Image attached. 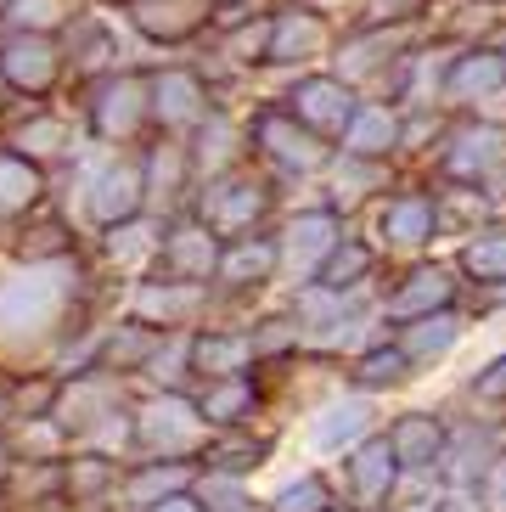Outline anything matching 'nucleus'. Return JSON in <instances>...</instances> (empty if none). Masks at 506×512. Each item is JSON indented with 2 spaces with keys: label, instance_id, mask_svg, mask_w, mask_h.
Wrapping results in <instances>:
<instances>
[{
  "label": "nucleus",
  "instance_id": "obj_1",
  "mask_svg": "<svg viewBox=\"0 0 506 512\" xmlns=\"http://www.w3.org/2000/svg\"><path fill=\"white\" fill-rule=\"evenodd\" d=\"M79 265L74 254L23 265L17 276L0 282V349L6 355H34L68 338L79 321Z\"/></svg>",
  "mask_w": 506,
  "mask_h": 512
},
{
  "label": "nucleus",
  "instance_id": "obj_2",
  "mask_svg": "<svg viewBox=\"0 0 506 512\" xmlns=\"http://www.w3.org/2000/svg\"><path fill=\"white\" fill-rule=\"evenodd\" d=\"M214 428L203 422L197 400L186 389L152 394L147 406H135V451L141 456H175V462H197Z\"/></svg>",
  "mask_w": 506,
  "mask_h": 512
},
{
  "label": "nucleus",
  "instance_id": "obj_3",
  "mask_svg": "<svg viewBox=\"0 0 506 512\" xmlns=\"http://www.w3.org/2000/svg\"><path fill=\"white\" fill-rule=\"evenodd\" d=\"M276 209V192H270L265 175H253L248 164L225 169V175H214V181L197 186V220L203 226H214L220 237H248L265 214Z\"/></svg>",
  "mask_w": 506,
  "mask_h": 512
},
{
  "label": "nucleus",
  "instance_id": "obj_4",
  "mask_svg": "<svg viewBox=\"0 0 506 512\" xmlns=\"http://www.w3.org/2000/svg\"><path fill=\"white\" fill-rule=\"evenodd\" d=\"M85 214L102 231L147 214V152H119V158L85 169Z\"/></svg>",
  "mask_w": 506,
  "mask_h": 512
},
{
  "label": "nucleus",
  "instance_id": "obj_5",
  "mask_svg": "<svg viewBox=\"0 0 506 512\" xmlns=\"http://www.w3.org/2000/svg\"><path fill=\"white\" fill-rule=\"evenodd\" d=\"M152 124V85L141 74H102L90 91V136L107 147H130Z\"/></svg>",
  "mask_w": 506,
  "mask_h": 512
},
{
  "label": "nucleus",
  "instance_id": "obj_6",
  "mask_svg": "<svg viewBox=\"0 0 506 512\" xmlns=\"http://www.w3.org/2000/svg\"><path fill=\"white\" fill-rule=\"evenodd\" d=\"M253 147L265 152L270 169H282V175H293V181L321 175V169L332 164L327 136H315L310 124H298L287 107H270V113H259V119H253Z\"/></svg>",
  "mask_w": 506,
  "mask_h": 512
},
{
  "label": "nucleus",
  "instance_id": "obj_7",
  "mask_svg": "<svg viewBox=\"0 0 506 512\" xmlns=\"http://www.w3.org/2000/svg\"><path fill=\"white\" fill-rule=\"evenodd\" d=\"M366 434H377V394L355 389V394H332L310 411V428H304V445L310 456H343L355 451Z\"/></svg>",
  "mask_w": 506,
  "mask_h": 512
},
{
  "label": "nucleus",
  "instance_id": "obj_8",
  "mask_svg": "<svg viewBox=\"0 0 506 512\" xmlns=\"http://www.w3.org/2000/svg\"><path fill=\"white\" fill-rule=\"evenodd\" d=\"M445 181L462 186H495L506 175V130L501 124H456L439 147Z\"/></svg>",
  "mask_w": 506,
  "mask_h": 512
},
{
  "label": "nucleus",
  "instance_id": "obj_9",
  "mask_svg": "<svg viewBox=\"0 0 506 512\" xmlns=\"http://www.w3.org/2000/svg\"><path fill=\"white\" fill-rule=\"evenodd\" d=\"M68 68V51H62L57 34L40 29H12V40H0V74L17 96H45Z\"/></svg>",
  "mask_w": 506,
  "mask_h": 512
},
{
  "label": "nucleus",
  "instance_id": "obj_10",
  "mask_svg": "<svg viewBox=\"0 0 506 512\" xmlns=\"http://www.w3.org/2000/svg\"><path fill=\"white\" fill-rule=\"evenodd\" d=\"M394 484H400V456H394L388 434H366L355 451H343V490H349V507L388 512Z\"/></svg>",
  "mask_w": 506,
  "mask_h": 512
},
{
  "label": "nucleus",
  "instance_id": "obj_11",
  "mask_svg": "<svg viewBox=\"0 0 506 512\" xmlns=\"http://www.w3.org/2000/svg\"><path fill=\"white\" fill-rule=\"evenodd\" d=\"M355 107H360V96L343 74H304L293 91H287V113H293L298 124H310L315 136H327V141L343 136V124L355 119Z\"/></svg>",
  "mask_w": 506,
  "mask_h": 512
},
{
  "label": "nucleus",
  "instance_id": "obj_12",
  "mask_svg": "<svg viewBox=\"0 0 506 512\" xmlns=\"http://www.w3.org/2000/svg\"><path fill=\"white\" fill-rule=\"evenodd\" d=\"M152 124L164 130V136H192L197 124L214 113V96L209 85L192 74V68H164V74H152Z\"/></svg>",
  "mask_w": 506,
  "mask_h": 512
},
{
  "label": "nucleus",
  "instance_id": "obj_13",
  "mask_svg": "<svg viewBox=\"0 0 506 512\" xmlns=\"http://www.w3.org/2000/svg\"><path fill=\"white\" fill-rule=\"evenodd\" d=\"M119 12L152 46H186L203 34V23H214V0H124Z\"/></svg>",
  "mask_w": 506,
  "mask_h": 512
},
{
  "label": "nucleus",
  "instance_id": "obj_14",
  "mask_svg": "<svg viewBox=\"0 0 506 512\" xmlns=\"http://www.w3.org/2000/svg\"><path fill=\"white\" fill-rule=\"evenodd\" d=\"M338 237H343V220H338V209H327V203L293 214L287 231H282V271L293 276V282H315V271H321L327 254L338 248Z\"/></svg>",
  "mask_w": 506,
  "mask_h": 512
},
{
  "label": "nucleus",
  "instance_id": "obj_15",
  "mask_svg": "<svg viewBox=\"0 0 506 512\" xmlns=\"http://www.w3.org/2000/svg\"><path fill=\"white\" fill-rule=\"evenodd\" d=\"M220 248H225L220 231L203 226L197 214H186V220L164 226V237H158V265H164V276H180V282H214Z\"/></svg>",
  "mask_w": 506,
  "mask_h": 512
},
{
  "label": "nucleus",
  "instance_id": "obj_16",
  "mask_svg": "<svg viewBox=\"0 0 506 512\" xmlns=\"http://www.w3.org/2000/svg\"><path fill=\"white\" fill-rule=\"evenodd\" d=\"M282 271V237H225L220 248V265H214V287L220 293H259V287L276 282Z\"/></svg>",
  "mask_w": 506,
  "mask_h": 512
},
{
  "label": "nucleus",
  "instance_id": "obj_17",
  "mask_svg": "<svg viewBox=\"0 0 506 512\" xmlns=\"http://www.w3.org/2000/svg\"><path fill=\"white\" fill-rule=\"evenodd\" d=\"M130 310L141 321L164 332H186L203 310H209V282H180V276H158V282H141L135 287Z\"/></svg>",
  "mask_w": 506,
  "mask_h": 512
},
{
  "label": "nucleus",
  "instance_id": "obj_18",
  "mask_svg": "<svg viewBox=\"0 0 506 512\" xmlns=\"http://www.w3.org/2000/svg\"><path fill=\"white\" fill-rule=\"evenodd\" d=\"M439 237V209H433L428 192H400L377 209V248H394V254H417Z\"/></svg>",
  "mask_w": 506,
  "mask_h": 512
},
{
  "label": "nucleus",
  "instance_id": "obj_19",
  "mask_svg": "<svg viewBox=\"0 0 506 512\" xmlns=\"http://www.w3.org/2000/svg\"><path fill=\"white\" fill-rule=\"evenodd\" d=\"M495 96H506V46H467V51H456L450 79H445V102L478 107V102H495Z\"/></svg>",
  "mask_w": 506,
  "mask_h": 512
},
{
  "label": "nucleus",
  "instance_id": "obj_20",
  "mask_svg": "<svg viewBox=\"0 0 506 512\" xmlns=\"http://www.w3.org/2000/svg\"><path fill=\"white\" fill-rule=\"evenodd\" d=\"M332 51V23L321 12H276L270 17V62L276 68H310Z\"/></svg>",
  "mask_w": 506,
  "mask_h": 512
},
{
  "label": "nucleus",
  "instance_id": "obj_21",
  "mask_svg": "<svg viewBox=\"0 0 506 512\" xmlns=\"http://www.w3.org/2000/svg\"><path fill=\"white\" fill-rule=\"evenodd\" d=\"M456 304V271L450 265H411L400 287L383 299V321H411L428 310H450Z\"/></svg>",
  "mask_w": 506,
  "mask_h": 512
},
{
  "label": "nucleus",
  "instance_id": "obj_22",
  "mask_svg": "<svg viewBox=\"0 0 506 512\" xmlns=\"http://www.w3.org/2000/svg\"><path fill=\"white\" fill-rule=\"evenodd\" d=\"M259 366L253 355V338L242 327H197L192 332V377L209 383V377H242Z\"/></svg>",
  "mask_w": 506,
  "mask_h": 512
},
{
  "label": "nucleus",
  "instance_id": "obj_23",
  "mask_svg": "<svg viewBox=\"0 0 506 512\" xmlns=\"http://www.w3.org/2000/svg\"><path fill=\"white\" fill-rule=\"evenodd\" d=\"M501 451H506V439L495 434V428H484V434H478V422L450 428L445 456H439V479H445L450 490H473V484L484 479V467H490Z\"/></svg>",
  "mask_w": 506,
  "mask_h": 512
},
{
  "label": "nucleus",
  "instance_id": "obj_24",
  "mask_svg": "<svg viewBox=\"0 0 506 512\" xmlns=\"http://www.w3.org/2000/svg\"><path fill=\"white\" fill-rule=\"evenodd\" d=\"M197 192V169H192V152L186 141L169 136L164 147L147 152V214H164V209H180V197Z\"/></svg>",
  "mask_w": 506,
  "mask_h": 512
},
{
  "label": "nucleus",
  "instance_id": "obj_25",
  "mask_svg": "<svg viewBox=\"0 0 506 512\" xmlns=\"http://www.w3.org/2000/svg\"><path fill=\"white\" fill-rule=\"evenodd\" d=\"M45 209V169L23 152H0V226H23Z\"/></svg>",
  "mask_w": 506,
  "mask_h": 512
},
{
  "label": "nucleus",
  "instance_id": "obj_26",
  "mask_svg": "<svg viewBox=\"0 0 506 512\" xmlns=\"http://www.w3.org/2000/svg\"><path fill=\"white\" fill-rule=\"evenodd\" d=\"M462 316H456V304L450 310H428V316H411L400 321V332H394V344L411 355V366H439L450 361V349L462 344Z\"/></svg>",
  "mask_w": 506,
  "mask_h": 512
},
{
  "label": "nucleus",
  "instance_id": "obj_27",
  "mask_svg": "<svg viewBox=\"0 0 506 512\" xmlns=\"http://www.w3.org/2000/svg\"><path fill=\"white\" fill-rule=\"evenodd\" d=\"M445 439H450V428L433 411H400V417L388 422V445H394L400 467H428V473H439Z\"/></svg>",
  "mask_w": 506,
  "mask_h": 512
},
{
  "label": "nucleus",
  "instance_id": "obj_28",
  "mask_svg": "<svg viewBox=\"0 0 506 512\" xmlns=\"http://www.w3.org/2000/svg\"><path fill=\"white\" fill-rule=\"evenodd\" d=\"M192 484H197V467L192 462L152 456V462L135 467L130 479H119V496H113V501H124L130 512H147V507H158L164 496H175V490H192Z\"/></svg>",
  "mask_w": 506,
  "mask_h": 512
},
{
  "label": "nucleus",
  "instance_id": "obj_29",
  "mask_svg": "<svg viewBox=\"0 0 506 512\" xmlns=\"http://www.w3.org/2000/svg\"><path fill=\"white\" fill-rule=\"evenodd\" d=\"M400 136H405V119L394 113L388 102H360L355 119L343 124V152H355V158H394L400 152Z\"/></svg>",
  "mask_w": 506,
  "mask_h": 512
},
{
  "label": "nucleus",
  "instance_id": "obj_30",
  "mask_svg": "<svg viewBox=\"0 0 506 512\" xmlns=\"http://www.w3.org/2000/svg\"><path fill=\"white\" fill-rule=\"evenodd\" d=\"M197 411H203V422H209L214 434H220V428H248V422L259 417V389H253V372H242V377H209V383H203V394H197Z\"/></svg>",
  "mask_w": 506,
  "mask_h": 512
},
{
  "label": "nucleus",
  "instance_id": "obj_31",
  "mask_svg": "<svg viewBox=\"0 0 506 512\" xmlns=\"http://www.w3.org/2000/svg\"><path fill=\"white\" fill-rule=\"evenodd\" d=\"M158 344H164V327H152V321H124V327H113L107 338H96V366L102 372H147V361L158 355Z\"/></svg>",
  "mask_w": 506,
  "mask_h": 512
},
{
  "label": "nucleus",
  "instance_id": "obj_32",
  "mask_svg": "<svg viewBox=\"0 0 506 512\" xmlns=\"http://www.w3.org/2000/svg\"><path fill=\"white\" fill-rule=\"evenodd\" d=\"M12 152H23V158H34L40 169H51V164L79 158V136H74V124L57 119V113H34V119H23L12 130Z\"/></svg>",
  "mask_w": 506,
  "mask_h": 512
},
{
  "label": "nucleus",
  "instance_id": "obj_33",
  "mask_svg": "<svg viewBox=\"0 0 506 512\" xmlns=\"http://www.w3.org/2000/svg\"><path fill=\"white\" fill-rule=\"evenodd\" d=\"M192 169H197V186L214 181V175H225V169L242 164V130L225 113H209V119L192 130Z\"/></svg>",
  "mask_w": 506,
  "mask_h": 512
},
{
  "label": "nucleus",
  "instance_id": "obj_34",
  "mask_svg": "<svg viewBox=\"0 0 506 512\" xmlns=\"http://www.w3.org/2000/svg\"><path fill=\"white\" fill-rule=\"evenodd\" d=\"M327 169H332L327 209H338V214L360 209V203L377 192V186H388V164H383V158H355V152H338Z\"/></svg>",
  "mask_w": 506,
  "mask_h": 512
},
{
  "label": "nucleus",
  "instance_id": "obj_35",
  "mask_svg": "<svg viewBox=\"0 0 506 512\" xmlns=\"http://www.w3.org/2000/svg\"><path fill=\"white\" fill-rule=\"evenodd\" d=\"M411 377H417L411 355H405L400 344L377 338V344L360 349V361H355V372H349V383H355V389H366V394H394V389H405Z\"/></svg>",
  "mask_w": 506,
  "mask_h": 512
},
{
  "label": "nucleus",
  "instance_id": "obj_36",
  "mask_svg": "<svg viewBox=\"0 0 506 512\" xmlns=\"http://www.w3.org/2000/svg\"><path fill=\"white\" fill-rule=\"evenodd\" d=\"M372 271H377V248H372V242L338 237V248H332L327 265L315 271V282L332 287V293H360V287L372 282Z\"/></svg>",
  "mask_w": 506,
  "mask_h": 512
},
{
  "label": "nucleus",
  "instance_id": "obj_37",
  "mask_svg": "<svg viewBox=\"0 0 506 512\" xmlns=\"http://www.w3.org/2000/svg\"><path fill=\"white\" fill-rule=\"evenodd\" d=\"M462 276H473L478 287L506 282V226H501V220H484V226L467 231V242H462Z\"/></svg>",
  "mask_w": 506,
  "mask_h": 512
},
{
  "label": "nucleus",
  "instance_id": "obj_38",
  "mask_svg": "<svg viewBox=\"0 0 506 512\" xmlns=\"http://www.w3.org/2000/svg\"><path fill=\"white\" fill-rule=\"evenodd\" d=\"M220 57H231V68H265L270 62V17H242L225 29V46Z\"/></svg>",
  "mask_w": 506,
  "mask_h": 512
},
{
  "label": "nucleus",
  "instance_id": "obj_39",
  "mask_svg": "<svg viewBox=\"0 0 506 512\" xmlns=\"http://www.w3.org/2000/svg\"><path fill=\"white\" fill-rule=\"evenodd\" d=\"M327 507H338L327 473H298V479H287L282 490L265 501V512H327Z\"/></svg>",
  "mask_w": 506,
  "mask_h": 512
},
{
  "label": "nucleus",
  "instance_id": "obj_40",
  "mask_svg": "<svg viewBox=\"0 0 506 512\" xmlns=\"http://www.w3.org/2000/svg\"><path fill=\"white\" fill-rule=\"evenodd\" d=\"M248 338H253V355H259V361H287V355H298V349L310 344L298 316H270V321H259Z\"/></svg>",
  "mask_w": 506,
  "mask_h": 512
},
{
  "label": "nucleus",
  "instance_id": "obj_41",
  "mask_svg": "<svg viewBox=\"0 0 506 512\" xmlns=\"http://www.w3.org/2000/svg\"><path fill=\"white\" fill-rule=\"evenodd\" d=\"M12 29H40V34H62L74 23V0H12L6 6Z\"/></svg>",
  "mask_w": 506,
  "mask_h": 512
},
{
  "label": "nucleus",
  "instance_id": "obj_42",
  "mask_svg": "<svg viewBox=\"0 0 506 512\" xmlns=\"http://www.w3.org/2000/svg\"><path fill=\"white\" fill-rule=\"evenodd\" d=\"M74 231L62 226V220H45V226H23L17 231V259L23 265H40V259H62V254H74Z\"/></svg>",
  "mask_w": 506,
  "mask_h": 512
},
{
  "label": "nucleus",
  "instance_id": "obj_43",
  "mask_svg": "<svg viewBox=\"0 0 506 512\" xmlns=\"http://www.w3.org/2000/svg\"><path fill=\"white\" fill-rule=\"evenodd\" d=\"M439 0H366V23H422Z\"/></svg>",
  "mask_w": 506,
  "mask_h": 512
},
{
  "label": "nucleus",
  "instance_id": "obj_44",
  "mask_svg": "<svg viewBox=\"0 0 506 512\" xmlns=\"http://www.w3.org/2000/svg\"><path fill=\"white\" fill-rule=\"evenodd\" d=\"M473 496H478V507H484V512H506V451L484 467V479L473 484Z\"/></svg>",
  "mask_w": 506,
  "mask_h": 512
},
{
  "label": "nucleus",
  "instance_id": "obj_45",
  "mask_svg": "<svg viewBox=\"0 0 506 512\" xmlns=\"http://www.w3.org/2000/svg\"><path fill=\"white\" fill-rule=\"evenodd\" d=\"M473 394L484 406H506V349L484 366V372H473Z\"/></svg>",
  "mask_w": 506,
  "mask_h": 512
},
{
  "label": "nucleus",
  "instance_id": "obj_46",
  "mask_svg": "<svg viewBox=\"0 0 506 512\" xmlns=\"http://www.w3.org/2000/svg\"><path fill=\"white\" fill-rule=\"evenodd\" d=\"M147 512H209V507L197 501V490H175V496H164L158 507H147Z\"/></svg>",
  "mask_w": 506,
  "mask_h": 512
},
{
  "label": "nucleus",
  "instance_id": "obj_47",
  "mask_svg": "<svg viewBox=\"0 0 506 512\" xmlns=\"http://www.w3.org/2000/svg\"><path fill=\"white\" fill-rule=\"evenodd\" d=\"M12 467H17V456H12V445H6V434H0V490L12 484Z\"/></svg>",
  "mask_w": 506,
  "mask_h": 512
},
{
  "label": "nucleus",
  "instance_id": "obj_48",
  "mask_svg": "<svg viewBox=\"0 0 506 512\" xmlns=\"http://www.w3.org/2000/svg\"><path fill=\"white\" fill-rule=\"evenodd\" d=\"M6 422H12V400L0 394V434H6Z\"/></svg>",
  "mask_w": 506,
  "mask_h": 512
},
{
  "label": "nucleus",
  "instance_id": "obj_49",
  "mask_svg": "<svg viewBox=\"0 0 506 512\" xmlns=\"http://www.w3.org/2000/svg\"><path fill=\"white\" fill-rule=\"evenodd\" d=\"M6 91H12V85H6V74H0V96H6Z\"/></svg>",
  "mask_w": 506,
  "mask_h": 512
},
{
  "label": "nucleus",
  "instance_id": "obj_50",
  "mask_svg": "<svg viewBox=\"0 0 506 512\" xmlns=\"http://www.w3.org/2000/svg\"><path fill=\"white\" fill-rule=\"evenodd\" d=\"M327 512H360V507H327Z\"/></svg>",
  "mask_w": 506,
  "mask_h": 512
},
{
  "label": "nucleus",
  "instance_id": "obj_51",
  "mask_svg": "<svg viewBox=\"0 0 506 512\" xmlns=\"http://www.w3.org/2000/svg\"><path fill=\"white\" fill-rule=\"evenodd\" d=\"M214 6H237V0H214Z\"/></svg>",
  "mask_w": 506,
  "mask_h": 512
},
{
  "label": "nucleus",
  "instance_id": "obj_52",
  "mask_svg": "<svg viewBox=\"0 0 506 512\" xmlns=\"http://www.w3.org/2000/svg\"><path fill=\"white\" fill-rule=\"evenodd\" d=\"M6 6H12V0H0V17H6Z\"/></svg>",
  "mask_w": 506,
  "mask_h": 512
},
{
  "label": "nucleus",
  "instance_id": "obj_53",
  "mask_svg": "<svg viewBox=\"0 0 506 512\" xmlns=\"http://www.w3.org/2000/svg\"><path fill=\"white\" fill-rule=\"evenodd\" d=\"M0 512H12V507H6V501H0Z\"/></svg>",
  "mask_w": 506,
  "mask_h": 512
}]
</instances>
